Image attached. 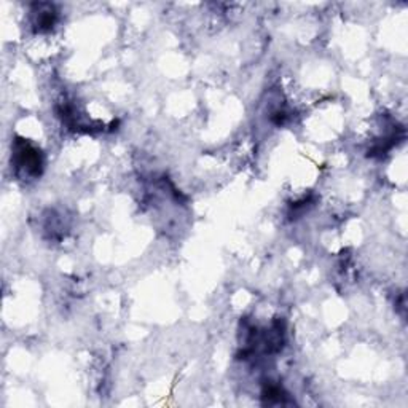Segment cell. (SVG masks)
<instances>
[{
    "label": "cell",
    "instance_id": "6da1fadb",
    "mask_svg": "<svg viewBox=\"0 0 408 408\" xmlns=\"http://www.w3.org/2000/svg\"><path fill=\"white\" fill-rule=\"evenodd\" d=\"M14 163L18 171H23L27 176L37 177L42 172V155L36 147L26 141H18L14 146Z\"/></svg>",
    "mask_w": 408,
    "mask_h": 408
},
{
    "label": "cell",
    "instance_id": "7a4b0ae2",
    "mask_svg": "<svg viewBox=\"0 0 408 408\" xmlns=\"http://www.w3.org/2000/svg\"><path fill=\"white\" fill-rule=\"evenodd\" d=\"M54 21H56V12L52 5L48 3H42L38 5V12H37V21L36 26L38 27V31H48L54 26Z\"/></svg>",
    "mask_w": 408,
    "mask_h": 408
}]
</instances>
